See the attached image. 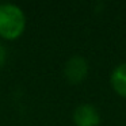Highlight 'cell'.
<instances>
[{
    "mask_svg": "<svg viewBox=\"0 0 126 126\" xmlns=\"http://www.w3.org/2000/svg\"><path fill=\"white\" fill-rule=\"evenodd\" d=\"M26 15L19 6L0 3V37L6 41L18 39L26 30Z\"/></svg>",
    "mask_w": 126,
    "mask_h": 126,
    "instance_id": "obj_1",
    "label": "cell"
},
{
    "mask_svg": "<svg viewBox=\"0 0 126 126\" xmlns=\"http://www.w3.org/2000/svg\"><path fill=\"white\" fill-rule=\"evenodd\" d=\"M7 60V49L1 42H0V66H3Z\"/></svg>",
    "mask_w": 126,
    "mask_h": 126,
    "instance_id": "obj_5",
    "label": "cell"
},
{
    "mask_svg": "<svg viewBox=\"0 0 126 126\" xmlns=\"http://www.w3.org/2000/svg\"><path fill=\"white\" fill-rule=\"evenodd\" d=\"M110 84L117 95L126 99V63H121L111 71Z\"/></svg>",
    "mask_w": 126,
    "mask_h": 126,
    "instance_id": "obj_4",
    "label": "cell"
},
{
    "mask_svg": "<svg viewBox=\"0 0 126 126\" xmlns=\"http://www.w3.org/2000/svg\"><path fill=\"white\" fill-rule=\"evenodd\" d=\"M72 121L75 126H98L100 123V112L94 104L81 103L73 110Z\"/></svg>",
    "mask_w": 126,
    "mask_h": 126,
    "instance_id": "obj_3",
    "label": "cell"
},
{
    "mask_svg": "<svg viewBox=\"0 0 126 126\" xmlns=\"http://www.w3.org/2000/svg\"><path fill=\"white\" fill-rule=\"evenodd\" d=\"M88 71H90L88 61L79 54L69 57L64 65V76H65L66 81L71 84L83 83L88 76Z\"/></svg>",
    "mask_w": 126,
    "mask_h": 126,
    "instance_id": "obj_2",
    "label": "cell"
}]
</instances>
